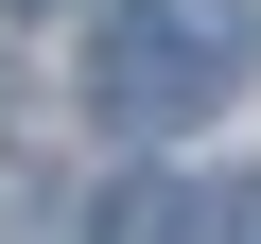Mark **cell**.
I'll list each match as a JSON object with an SVG mask.
<instances>
[{"instance_id":"cell-1","label":"cell","mask_w":261,"mask_h":244,"mask_svg":"<svg viewBox=\"0 0 261 244\" xmlns=\"http://www.w3.org/2000/svg\"><path fill=\"white\" fill-rule=\"evenodd\" d=\"M261 70V0H122L105 53H87V122L105 140H192V122H226Z\"/></svg>"},{"instance_id":"cell-2","label":"cell","mask_w":261,"mask_h":244,"mask_svg":"<svg viewBox=\"0 0 261 244\" xmlns=\"http://www.w3.org/2000/svg\"><path fill=\"white\" fill-rule=\"evenodd\" d=\"M87 244H192V192H174V175H122V192L87 209Z\"/></svg>"},{"instance_id":"cell-3","label":"cell","mask_w":261,"mask_h":244,"mask_svg":"<svg viewBox=\"0 0 261 244\" xmlns=\"http://www.w3.org/2000/svg\"><path fill=\"white\" fill-rule=\"evenodd\" d=\"M192 244H261V175H209L192 192Z\"/></svg>"},{"instance_id":"cell-4","label":"cell","mask_w":261,"mask_h":244,"mask_svg":"<svg viewBox=\"0 0 261 244\" xmlns=\"http://www.w3.org/2000/svg\"><path fill=\"white\" fill-rule=\"evenodd\" d=\"M0 18H53V0H0Z\"/></svg>"}]
</instances>
